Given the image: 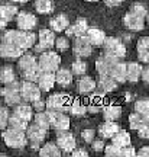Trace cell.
<instances>
[{"mask_svg": "<svg viewBox=\"0 0 149 157\" xmlns=\"http://www.w3.org/2000/svg\"><path fill=\"white\" fill-rule=\"evenodd\" d=\"M17 68L23 80L38 82L39 76L42 74V68L39 66V61L31 52H23V56L17 60Z\"/></svg>", "mask_w": 149, "mask_h": 157, "instance_id": "obj_1", "label": "cell"}, {"mask_svg": "<svg viewBox=\"0 0 149 157\" xmlns=\"http://www.w3.org/2000/svg\"><path fill=\"white\" fill-rule=\"evenodd\" d=\"M2 41L3 42H9V44H13L22 48L23 51L29 50L31 47H33L35 41H36V36L35 34H32L31 31H22V29H9V31H5V34L2 36Z\"/></svg>", "mask_w": 149, "mask_h": 157, "instance_id": "obj_2", "label": "cell"}, {"mask_svg": "<svg viewBox=\"0 0 149 157\" xmlns=\"http://www.w3.org/2000/svg\"><path fill=\"white\" fill-rule=\"evenodd\" d=\"M3 141L9 148H25L28 144V135L26 131H19V129H13V128H7L3 129Z\"/></svg>", "mask_w": 149, "mask_h": 157, "instance_id": "obj_3", "label": "cell"}, {"mask_svg": "<svg viewBox=\"0 0 149 157\" xmlns=\"http://www.w3.org/2000/svg\"><path fill=\"white\" fill-rule=\"evenodd\" d=\"M38 61H39L41 68H42V71L55 73L61 66V57L58 52H55V51L46 50V51H44V52H41Z\"/></svg>", "mask_w": 149, "mask_h": 157, "instance_id": "obj_4", "label": "cell"}, {"mask_svg": "<svg viewBox=\"0 0 149 157\" xmlns=\"http://www.w3.org/2000/svg\"><path fill=\"white\" fill-rule=\"evenodd\" d=\"M2 96L5 99L7 106H16L23 101L22 93H20V83L13 82V83L5 84V87L2 89Z\"/></svg>", "mask_w": 149, "mask_h": 157, "instance_id": "obj_5", "label": "cell"}, {"mask_svg": "<svg viewBox=\"0 0 149 157\" xmlns=\"http://www.w3.org/2000/svg\"><path fill=\"white\" fill-rule=\"evenodd\" d=\"M103 52L107 54V56L116 57V58H123L126 56V47L122 42L119 38H114V36H107L103 44Z\"/></svg>", "mask_w": 149, "mask_h": 157, "instance_id": "obj_6", "label": "cell"}, {"mask_svg": "<svg viewBox=\"0 0 149 157\" xmlns=\"http://www.w3.org/2000/svg\"><path fill=\"white\" fill-rule=\"evenodd\" d=\"M94 45L89 41V38L83 35V36H75L74 42H72V52L77 58H87L91 56Z\"/></svg>", "mask_w": 149, "mask_h": 157, "instance_id": "obj_7", "label": "cell"}, {"mask_svg": "<svg viewBox=\"0 0 149 157\" xmlns=\"http://www.w3.org/2000/svg\"><path fill=\"white\" fill-rule=\"evenodd\" d=\"M55 35L52 29H41L38 34V45H35V51L36 52H44L46 50H51L52 47H55Z\"/></svg>", "mask_w": 149, "mask_h": 157, "instance_id": "obj_8", "label": "cell"}, {"mask_svg": "<svg viewBox=\"0 0 149 157\" xmlns=\"http://www.w3.org/2000/svg\"><path fill=\"white\" fill-rule=\"evenodd\" d=\"M71 98L68 95L64 93H55V95H51L46 99V108L49 111H61V112H67L68 106L71 103Z\"/></svg>", "mask_w": 149, "mask_h": 157, "instance_id": "obj_9", "label": "cell"}, {"mask_svg": "<svg viewBox=\"0 0 149 157\" xmlns=\"http://www.w3.org/2000/svg\"><path fill=\"white\" fill-rule=\"evenodd\" d=\"M56 144L65 154H70L75 150L77 141H75V137L67 129V131H58L56 132Z\"/></svg>", "mask_w": 149, "mask_h": 157, "instance_id": "obj_10", "label": "cell"}, {"mask_svg": "<svg viewBox=\"0 0 149 157\" xmlns=\"http://www.w3.org/2000/svg\"><path fill=\"white\" fill-rule=\"evenodd\" d=\"M41 87L39 84H35V82L31 80H22L20 82V93L25 102H35L41 98Z\"/></svg>", "mask_w": 149, "mask_h": 157, "instance_id": "obj_11", "label": "cell"}, {"mask_svg": "<svg viewBox=\"0 0 149 157\" xmlns=\"http://www.w3.org/2000/svg\"><path fill=\"white\" fill-rule=\"evenodd\" d=\"M119 61V58L116 57H111V56H107V54H101V56L97 58L96 61V70L100 76H110L111 73V68L113 66Z\"/></svg>", "mask_w": 149, "mask_h": 157, "instance_id": "obj_12", "label": "cell"}, {"mask_svg": "<svg viewBox=\"0 0 149 157\" xmlns=\"http://www.w3.org/2000/svg\"><path fill=\"white\" fill-rule=\"evenodd\" d=\"M49 118H51V128H54L58 132V131H67L70 128V118L67 117L64 112L61 111H49Z\"/></svg>", "mask_w": 149, "mask_h": 157, "instance_id": "obj_13", "label": "cell"}, {"mask_svg": "<svg viewBox=\"0 0 149 157\" xmlns=\"http://www.w3.org/2000/svg\"><path fill=\"white\" fill-rule=\"evenodd\" d=\"M38 23V19L35 15L29 13V12H19L16 16V25L19 29L22 31H32Z\"/></svg>", "mask_w": 149, "mask_h": 157, "instance_id": "obj_14", "label": "cell"}, {"mask_svg": "<svg viewBox=\"0 0 149 157\" xmlns=\"http://www.w3.org/2000/svg\"><path fill=\"white\" fill-rule=\"evenodd\" d=\"M145 17L139 16V15H136L135 12H129V13H126L125 15V17H123V23H125V26H126L127 29H130V31H142L145 26Z\"/></svg>", "mask_w": 149, "mask_h": 157, "instance_id": "obj_15", "label": "cell"}, {"mask_svg": "<svg viewBox=\"0 0 149 157\" xmlns=\"http://www.w3.org/2000/svg\"><path fill=\"white\" fill-rule=\"evenodd\" d=\"M87 31H89V23L87 21L84 19V17H78L75 23H72L70 25L68 28H67L65 34L67 36H70V38H75V36H83V35L87 34Z\"/></svg>", "mask_w": 149, "mask_h": 157, "instance_id": "obj_16", "label": "cell"}, {"mask_svg": "<svg viewBox=\"0 0 149 157\" xmlns=\"http://www.w3.org/2000/svg\"><path fill=\"white\" fill-rule=\"evenodd\" d=\"M0 56L6 60H19L23 56V50L9 42H2L0 45Z\"/></svg>", "mask_w": 149, "mask_h": 157, "instance_id": "obj_17", "label": "cell"}, {"mask_svg": "<svg viewBox=\"0 0 149 157\" xmlns=\"http://www.w3.org/2000/svg\"><path fill=\"white\" fill-rule=\"evenodd\" d=\"M26 135L31 143H42L48 135V129L38 125L36 122H33V125H29L26 129Z\"/></svg>", "mask_w": 149, "mask_h": 157, "instance_id": "obj_18", "label": "cell"}, {"mask_svg": "<svg viewBox=\"0 0 149 157\" xmlns=\"http://www.w3.org/2000/svg\"><path fill=\"white\" fill-rule=\"evenodd\" d=\"M117 131H120V127L116 124V121H104V122L99 127V135L103 140L111 138Z\"/></svg>", "mask_w": 149, "mask_h": 157, "instance_id": "obj_19", "label": "cell"}, {"mask_svg": "<svg viewBox=\"0 0 149 157\" xmlns=\"http://www.w3.org/2000/svg\"><path fill=\"white\" fill-rule=\"evenodd\" d=\"M36 83L39 84V87L42 92H49L54 84L56 83V76L55 73H51V71H42V74L39 76L38 82Z\"/></svg>", "mask_w": 149, "mask_h": 157, "instance_id": "obj_20", "label": "cell"}, {"mask_svg": "<svg viewBox=\"0 0 149 157\" xmlns=\"http://www.w3.org/2000/svg\"><path fill=\"white\" fill-rule=\"evenodd\" d=\"M136 51H138L139 61L149 64V36H142L139 39L138 45H136Z\"/></svg>", "mask_w": 149, "mask_h": 157, "instance_id": "obj_21", "label": "cell"}, {"mask_svg": "<svg viewBox=\"0 0 149 157\" xmlns=\"http://www.w3.org/2000/svg\"><path fill=\"white\" fill-rule=\"evenodd\" d=\"M68 26H70V21H68V17L64 13L56 15L49 21V28L54 32H64V31H67Z\"/></svg>", "mask_w": 149, "mask_h": 157, "instance_id": "obj_22", "label": "cell"}, {"mask_svg": "<svg viewBox=\"0 0 149 157\" xmlns=\"http://www.w3.org/2000/svg\"><path fill=\"white\" fill-rule=\"evenodd\" d=\"M96 87H97V83L94 82V78L89 77V76H81V78L77 83V90L81 95H89L96 90Z\"/></svg>", "mask_w": 149, "mask_h": 157, "instance_id": "obj_23", "label": "cell"}, {"mask_svg": "<svg viewBox=\"0 0 149 157\" xmlns=\"http://www.w3.org/2000/svg\"><path fill=\"white\" fill-rule=\"evenodd\" d=\"M110 76L116 80L117 83H125L127 80V64H125V63H122V61H117L113 66V68H111Z\"/></svg>", "mask_w": 149, "mask_h": 157, "instance_id": "obj_24", "label": "cell"}, {"mask_svg": "<svg viewBox=\"0 0 149 157\" xmlns=\"http://www.w3.org/2000/svg\"><path fill=\"white\" fill-rule=\"evenodd\" d=\"M85 36L89 38V41L94 45V47H103L106 38H107L104 32H103L101 29H99V28H89Z\"/></svg>", "mask_w": 149, "mask_h": 157, "instance_id": "obj_25", "label": "cell"}, {"mask_svg": "<svg viewBox=\"0 0 149 157\" xmlns=\"http://www.w3.org/2000/svg\"><path fill=\"white\" fill-rule=\"evenodd\" d=\"M97 87L100 92L107 93V92H113L117 87V82L111 76H100L99 82H97Z\"/></svg>", "mask_w": 149, "mask_h": 157, "instance_id": "obj_26", "label": "cell"}, {"mask_svg": "<svg viewBox=\"0 0 149 157\" xmlns=\"http://www.w3.org/2000/svg\"><path fill=\"white\" fill-rule=\"evenodd\" d=\"M144 67L139 63H127V82L136 83L139 78H142Z\"/></svg>", "mask_w": 149, "mask_h": 157, "instance_id": "obj_27", "label": "cell"}, {"mask_svg": "<svg viewBox=\"0 0 149 157\" xmlns=\"http://www.w3.org/2000/svg\"><path fill=\"white\" fill-rule=\"evenodd\" d=\"M61 150L58 144H54V143H46L39 148V156L42 157H60L61 156Z\"/></svg>", "mask_w": 149, "mask_h": 157, "instance_id": "obj_28", "label": "cell"}, {"mask_svg": "<svg viewBox=\"0 0 149 157\" xmlns=\"http://www.w3.org/2000/svg\"><path fill=\"white\" fill-rule=\"evenodd\" d=\"M55 76H56V83L60 86H70L72 83V76L74 73L70 71L68 68H58L55 71Z\"/></svg>", "mask_w": 149, "mask_h": 157, "instance_id": "obj_29", "label": "cell"}, {"mask_svg": "<svg viewBox=\"0 0 149 157\" xmlns=\"http://www.w3.org/2000/svg\"><path fill=\"white\" fill-rule=\"evenodd\" d=\"M103 117H104V121H117L122 117V108L117 105L103 106Z\"/></svg>", "mask_w": 149, "mask_h": 157, "instance_id": "obj_30", "label": "cell"}, {"mask_svg": "<svg viewBox=\"0 0 149 157\" xmlns=\"http://www.w3.org/2000/svg\"><path fill=\"white\" fill-rule=\"evenodd\" d=\"M17 13H19V10H17L16 6H13V5L0 6V17L3 21H6V22H10L12 19H15L17 16Z\"/></svg>", "mask_w": 149, "mask_h": 157, "instance_id": "obj_31", "label": "cell"}, {"mask_svg": "<svg viewBox=\"0 0 149 157\" xmlns=\"http://www.w3.org/2000/svg\"><path fill=\"white\" fill-rule=\"evenodd\" d=\"M67 112L72 115V117H84L85 112H87V106L84 105L81 101H78V99H74V101L70 103V106H68V111Z\"/></svg>", "mask_w": 149, "mask_h": 157, "instance_id": "obj_32", "label": "cell"}, {"mask_svg": "<svg viewBox=\"0 0 149 157\" xmlns=\"http://www.w3.org/2000/svg\"><path fill=\"white\" fill-rule=\"evenodd\" d=\"M13 113L17 115V117L23 118V119H26V121L29 122V121L33 118V106H29V105H26V103H19V105L15 106Z\"/></svg>", "mask_w": 149, "mask_h": 157, "instance_id": "obj_33", "label": "cell"}, {"mask_svg": "<svg viewBox=\"0 0 149 157\" xmlns=\"http://www.w3.org/2000/svg\"><path fill=\"white\" fill-rule=\"evenodd\" d=\"M111 143L119 147H122V148H123V147H127V146H130V135H129L127 131L120 129V131H117L116 134L111 137Z\"/></svg>", "mask_w": 149, "mask_h": 157, "instance_id": "obj_34", "label": "cell"}, {"mask_svg": "<svg viewBox=\"0 0 149 157\" xmlns=\"http://www.w3.org/2000/svg\"><path fill=\"white\" fill-rule=\"evenodd\" d=\"M7 127H9V128H13V129H19V131H26L29 125H28V121H26V119H23V118L12 113L10 118H9Z\"/></svg>", "mask_w": 149, "mask_h": 157, "instance_id": "obj_35", "label": "cell"}, {"mask_svg": "<svg viewBox=\"0 0 149 157\" xmlns=\"http://www.w3.org/2000/svg\"><path fill=\"white\" fill-rule=\"evenodd\" d=\"M0 82L3 84H9L16 82V74L15 70L12 68V66H5L2 68V73H0Z\"/></svg>", "mask_w": 149, "mask_h": 157, "instance_id": "obj_36", "label": "cell"}, {"mask_svg": "<svg viewBox=\"0 0 149 157\" xmlns=\"http://www.w3.org/2000/svg\"><path fill=\"white\" fill-rule=\"evenodd\" d=\"M35 10L41 15H46L54 10L52 0H35Z\"/></svg>", "mask_w": 149, "mask_h": 157, "instance_id": "obj_37", "label": "cell"}, {"mask_svg": "<svg viewBox=\"0 0 149 157\" xmlns=\"http://www.w3.org/2000/svg\"><path fill=\"white\" fill-rule=\"evenodd\" d=\"M33 122H36L38 125L44 127V128L49 129L51 128V118H49V112L46 111H39L38 113H35V118H33Z\"/></svg>", "mask_w": 149, "mask_h": 157, "instance_id": "obj_38", "label": "cell"}, {"mask_svg": "<svg viewBox=\"0 0 149 157\" xmlns=\"http://www.w3.org/2000/svg\"><path fill=\"white\" fill-rule=\"evenodd\" d=\"M71 71L75 76H84L85 74V71H87V64L84 61H81V58H78V60H75V61L71 64Z\"/></svg>", "mask_w": 149, "mask_h": 157, "instance_id": "obj_39", "label": "cell"}, {"mask_svg": "<svg viewBox=\"0 0 149 157\" xmlns=\"http://www.w3.org/2000/svg\"><path fill=\"white\" fill-rule=\"evenodd\" d=\"M135 112L140 113V115H149V99H140V101L135 102Z\"/></svg>", "mask_w": 149, "mask_h": 157, "instance_id": "obj_40", "label": "cell"}, {"mask_svg": "<svg viewBox=\"0 0 149 157\" xmlns=\"http://www.w3.org/2000/svg\"><path fill=\"white\" fill-rule=\"evenodd\" d=\"M142 122H144V115H140V113H138V112L132 113V115L129 117V125H130L132 129H136V131H138V129L142 127Z\"/></svg>", "mask_w": 149, "mask_h": 157, "instance_id": "obj_41", "label": "cell"}, {"mask_svg": "<svg viewBox=\"0 0 149 157\" xmlns=\"http://www.w3.org/2000/svg\"><path fill=\"white\" fill-rule=\"evenodd\" d=\"M9 118H10V113H9L7 106H2V108H0V128H2V129L7 128Z\"/></svg>", "mask_w": 149, "mask_h": 157, "instance_id": "obj_42", "label": "cell"}, {"mask_svg": "<svg viewBox=\"0 0 149 157\" xmlns=\"http://www.w3.org/2000/svg\"><path fill=\"white\" fill-rule=\"evenodd\" d=\"M104 154L109 157H116V156H122V147L116 146V144H109V146H106L104 148Z\"/></svg>", "mask_w": 149, "mask_h": 157, "instance_id": "obj_43", "label": "cell"}, {"mask_svg": "<svg viewBox=\"0 0 149 157\" xmlns=\"http://www.w3.org/2000/svg\"><path fill=\"white\" fill-rule=\"evenodd\" d=\"M139 135L142 138H149V115L144 117V122H142V127L138 129Z\"/></svg>", "mask_w": 149, "mask_h": 157, "instance_id": "obj_44", "label": "cell"}, {"mask_svg": "<svg viewBox=\"0 0 149 157\" xmlns=\"http://www.w3.org/2000/svg\"><path fill=\"white\" fill-rule=\"evenodd\" d=\"M101 98L100 96H96V98H91V101H90V106H89V111L90 112H99L100 109H101Z\"/></svg>", "mask_w": 149, "mask_h": 157, "instance_id": "obj_45", "label": "cell"}, {"mask_svg": "<svg viewBox=\"0 0 149 157\" xmlns=\"http://www.w3.org/2000/svg\"><path fill=\"white\" fill-rule=\"evenodd\" d=\"M55 48L58 51H67L70 48V41L65 36H58L55 41Z\"/></svg>", "mask_w": 149, "mask_h": 157, "instance_id": "obj_46", "label": "cell"}, {"mask_svg": "<svg viewBox=\"0 0 149 157\" xmlns=\"http://www.w3.org/2000/svg\"><path fill=\"white\" fill-rule=\"evenodd\" d=\"M130 10L132 12H135L136 15H139V16H142V17H145L146 19V15H148V9L145 7L142 3H135V5L130 7Z\"/></svg>", "mask_w": 149, "mask_h": 157, "instance_id": "obj_47", "label": "cell"}, {"mask_svg": "<svg viewBox=\"0 0 149 157\" xmlns=\"http://www.w3.org/2000/svg\"><path fill=\"white\" fill-rule=\"evenodd\" d=\"M94 135H96V131H94L93 128H87V129H84L83 132H81L83 140L85 141V143H89V144H91V143L94 141Z\"/></svg>", "mask_w": 149, "mask_h": 157, "instance_id": "obj_48", "label": "cell"}, {"mask_svg": "<svg viewBox=\"0 0 149 157\" xmlns=\"http://www.w3.org/2000/svg\"><path fill=\"white\" fill-rule=\"evenodd\" d=\"M32 106L33 109L36 111V112H39V111H44L45 108H46V101H44V99H36L35 102H32Z\"/></svg>", "mask_w": 149, "mask_h": 157, "instance_id": "obj_49", "label": "cell"}, {"mask_svg": "<svg viewBox=\"0 0 149 157\" xmlns=\"http://www.w3.org/2000/svg\"><path fill=\"white\" fill-rule=\"evenodd\" d=\"M91 147H93L94 151H103V150L106 148L103 138H100V140H94L93 143H91Z\"/></svg>", "mask_w": 149, "mask_h": 157, "instance_id": "obj_50", "label": "cell"}, {"mask_svg": "<svg viewBox=\"0 0 149 157\" xmlns=\"http://www.w3.org/2000/svg\"><path fill=\"white\" fill-rule=\"evenodd\" d=\"M122 156L123 157H133V156H138V153L135 151V148L132 146H127L122 148Z\"/></svg>", "mask_w": 149, "mask_h": 157, "instance_id": "obj_51", "label": "cell"}, {"mask_svg": "<svg viewBox=\"0 0 149 157\" xmlns=\"http://www.w3.org/2000/svg\"><path fill=\"white\" fill-rule=\"evenodd\" d=\"M142 80L146 84H149V64L146 67H144V70H142Z\"/></svg>", "mask_w": 149, "mask_h": 157, "instance_id": "obj_52", "label": "cell"}, {"mask_svg": "<svg viewBox=\"0 0 149 157\" xmlns=\"http://www.w3.org/2000/svg\"><path fill=\"white\" fill-rule=\"evenodd\" d=\"M104 3L109 6V7H116V6L123 3V0H104Z\"/></svg>", "mask_w": 149, "mask_h": 157, "instance_id": "obj_53", "label": "cell"}, {"mask_svg": "<svg viewBox=\"0 0 149 157\" xmlns=\"http://www.w3.org/2000/svg\"><path fill=\"white\" fill-rule=\"evenodd\" d=\"M71 154L74 157H87V156H89V153L85 151V150H77V148H75Z\"/></svg>", "mask_w": 149, "mask_h": 157, "instance_id": "obj_54", "label": "cell"}, {"mask_svg": "<svg viewBox=\"0 0 149 157\" xmlns=\"http://www.w3.org/2000/svg\"><path fill=\"white\" fill-rule=\"evenodd\" d=\"M138 156H140V157H149V146L142 147V148L139 150Z\"/></svg>", "mask_w": 149, "mask_h": 157, "instance_id": "obj_55", "label": "cell"}, {"mask_svg": "<svg viewBox=\"0 0 149 157\" xmlns=\"http://www.w3.org/2000/svg\"><path fill=\"white\" fill-rule=\"evenodd\" d=\"M12 2H15V3H26L28 0H12Z\"/></svg>", "mask_w": 149, "mask_h": 157, "instance_id": "obj_56", "label": "cell"}, {"mask_svg": "<svg viewBox=\"0 0 149 157\" xmlns=\"http://www.w3.org/2000/svg\"><path fill=\"white\" fill-rule=\"evenodd\" d=\"M146 22H148V25H149V12H148V15H146Z\"/></svg>", "mask_w": 149, "mask_h": 157, "instance_id": "obj_57", "label": "cell"}, {"mask_svg": "<svg viewBox=\"0 0 149 157\" xmlns=\"http://www.w3.org/2000/svg\"><path fill=\"white\" fill-rule=\"evenodd\" d=\"M87 2H97V0H87Z\"/></svg>", "mask_w": 149, "mask_h": 157, "instance_id": "obj_58", "label": "cell"}]
</instances>
